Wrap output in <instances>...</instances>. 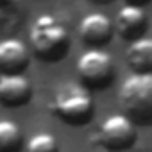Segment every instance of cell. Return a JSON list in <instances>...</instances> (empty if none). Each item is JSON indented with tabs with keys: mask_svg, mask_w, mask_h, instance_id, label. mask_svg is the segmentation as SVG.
Segmentation results:
<instances>
[{
	"mask_svg": "<svg viewBox=\"0 0 152 152\" xmlns=\"http://www.w3.org/2000/svg\"><path fill=\"white\" fill-rule=\"evenodd\" d=\"M50 111L70 125H84L93 115L91 91L84 83L61 84L50 100Z\"/></svg>",
	"mask_w": 152,
	"mask_h": 152,
	"instance_id": "6da1fadb",
	"label": "cell"
},
{
	"mask_svg": "<svg viewBox=\"0 0 152 152\" xmlns=\"http://www.w3.org/2000/svg\"><path fill=\"white\" fill-rule=\"evenodd\" d=\"M29 41L36 56L43 61H61L70 45L68 29L52 15H39L29 31Z\"/></svg>",
	"mask_w": 152,
	"mask_h": 152,
	"instance_id": "7a4b0ae2",
	"label": "cell"
},
{
	"mask_svg": "<svg viewBox=\"0 0 152 152\" xmlns=\"http://www.w3.org/2000/svg\"><path fill=\"white\" fill-rule=\"evenodd\" d=\"M120 106L136 124H152V72H136L120 86Z\"/></svg>",
	"mask_w": 152,
	"mask_h": 152,
	"instance_id": "3957f363",
	"label": "cell"
},
{
	"mask_svg": "<svg viewBox=\"0 0 152 152\" xmlns=\"http://www.w3.org/2000/svg\"><path fill=\"white\" fill-rule=\"evenodd\" d=\"M77 72L88 88H107L115 77V64L106 50L93 47L79 57Z\"/></svg>",
	"mask_w": 152,
	"mask_h": 152,
	"instance_id": "277c9868",
	"label": "cell"
},
{
	"mask_svg": "<svg viewBox=\"0 0 152 152\" xmlns=\"http://www.w3.org/2000/svg\"><path fill=\"white\" fill-rule=\"evenodd\" d=\"M134 120L129 115H111L99 129V141L109 150H125L136 140Z\"/></svg>",
	"mask_w": 152,
	"mask_h": 152,
	"instance_id": "5b68a950",
	"label": "cell"
},
{
	"mask_svg": "<svg viewBox=\"0 0 152 152\" xmlns=\"http://www.w3.org/2000/svg\"><path fill=\"white\" fill-rule=\"evenodd\" d=\"M32 97V83L22 73L0 75V100L7 107L27 104Z\"/></svg>",
	"mask_w": 152,
	"mask_h": 152,
	"instance_id": "8992f818",
	"label": "cell"
},
{
	"mask_svg": "<svg viewBox=\"0 0 152 152\" xmlns=\"http://www.w3.org/2000/svg\"><path fill=\"white\" fill-rule=\"evenodd\" d=\"M147 27V13L141 6L136 4H125L116 18H115V29L116 32L125 39H138L143 36Z\"/></svg>",
	"mask_w": 152,
	"mask_h": 152,
	"instance_id": "52a82bcc",
	"label": "cell"
},
{
	"mask_svg": "<svg viewBox=\"0 0 152 152\" xmlns=\"http://www.w3.org/2000/svg\"><path fill=\"white\" fill-rule=\"evenodd\" d=\"M79 36L91 47H102L113 36V23L102 13H90L79 23Z\"/></svg>",
	"mask_w": 152,
	"mask_h": 152,
	"instance_id": "ba28073f",
	"label": "cell"
},
{
	"mask_svg": "<svg viewBox=\"0 0 152 152\" xmlns=\"http://www.w3.org/2000/svg\"><path fill=\"white\" fill-rule=\"evenodd\" d=\"M29 64V50L18 38L0 41V68L4 73H20Z\"/></svg>",
	"mask_w": 152,
	"mask_h": 152,
	"instance_id": "9c48e42d",
	"label": "cell"
},
{
	"mask_svg": "<svg viewBox=\"0 0 152 152\" xmlns=\"http://www.w3.org/2000/svg\"><path fill=\"white\" fill-rule=\"evenodd\" d=\"M127 63L134 72H152V38L141 36L127 47Z\"/></svg>",
	"mask_w": 152,
	"mask_h": 152,
	"instance_id": "30bf717a",
	"label": "cell"
},
{
	"mask_svg": "<svg viewBox=\"0 0 152 152\" xmlns=\"http://www.w3.org/2000/svg\"><path fill=\"white\" fill-rule=\"evenodd\" d=\"M22 145V131L16 122H0V152H16Z\"/></svg>",
	"mask_w": 152,
	"mask_h": 152,
	"instance_id": "8fae6325",
	"label": "cell"
},
{
	"mask_svg": "<svg viewBox=\"0 0 152 152\" xmlns=\"http://www.w3.org/2000/svg\"><path fill=\"white\" fill-rule=\"evenodd\" d=\"M25 152H59L57 140L50 132H38L34 134L25 147Z\"/></svg>",
	"mask_w": 152,
	"mask_h": 152,
	"instance_id": "7c38bea8",
	"label": "cell"
},
{
	"mask_svg": "<svg viewBox=\"0 0 152 152\" xmlns=\"http://www.w3.org/2000/svg\"><path fill=\"white\" fill-rule=\"evenodd\" d=\"M20 4V0H0V6L2 9H9V7H15Z\"/></svg>",
	"mask_w": 152,
	"mask_h": 152,
	"instance_id": "4fadbf2b",
	"label": "cell"
},
{
	"mask_svg": "<svg viewBox=\"0 0 152 152\" xmlns=\"http://www.w3.org/2000/svg\"><path fill=\"white\" fill-rule=\"evenodd\" d=\"M150 0H127V4H136V6H145Z\"/></svg>",
	"mask_w": 152,
	"mask_h": 152,
	"instance_id": "5bb4252c",
	"label": "cell"
},
{
	"mask_svg": "<svg viewBox=\"0 0 152 152\" xmlns=\"http://www.w3.org/2000/svg\"><path fill=\"white\" fill-rule=\"evenodd\" d=\"M95 2H109V0H95Z\"/></svg>",
	"mask_w": 152,
	"mask_h": 152,
	"instance_id": "9a60e30c",
	"label": "cell"
}]
</instances>
